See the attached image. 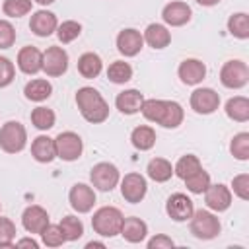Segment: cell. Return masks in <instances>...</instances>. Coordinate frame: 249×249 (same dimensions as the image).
Here are the masks:
<instances>
[{
    "label": "cell",
    "mask_w": 249,
    "mask_h": 249,
    "mask_svg": "<svg viewBox=\"0 0 249 249\" xmlns=\"http://www.w3.org/2000/svg\"><path fill=\"white\" fill-rule=\"evenodd\" d=\"M140 113L146 121L156 123L163 128H177L185 119L181 103L171 99H144Z\"/></svg>",
    "instance_id": "obj_1"
},
{
    "label": "cell",
    "mask_w": 249,
    "mask_h": 249,
    "mask_svg": "<svg viewBox=\"0 0 249 249\" xmlns=\"http://www.w3.org/2000/svg\"><path fill=\"white\" fill-rule=\"evenodd\" d=\"M76 105L80 109V115L91 124H101L109 117V103L95 88L89 86L80 88L76 91Z\"/></svg>",
    "instance_id": "obj_2"
},
{
    "label": "cell",
    "mask_w": 249,
    "mask_h": 249,
    "mask_svg": "<svg viewBox=\"0 0 249 249\" xmlns=\"http://www.w3.org/2000/svg\"><path fill=\"white\" fill-rule=\"evenodd\" d=\"M123 212L115 206H101L93 212L91 216V228L97 235L101 237H115L121 233V226H123Z\"/></svg>",
    "instance_id": "obj_3"
},
{
    "label": "cell",
    "mask_w": 249,
    "mask_h": 249,
    "mask_svg": "<svg viewBox=\"0 0 249 249\" xmlns=\"http://www.w3.org/2000/svg\"><path fill=\"white\" fill-rule=\"evenodd\" d=\"M189 220H191V233L196 239L208 241V239L218 237L222 231V224L212 210H202V208L195 210Z\"/></svg>",
    "instance_id": "obj_4"
},
{
    "label": "cell",
    "mask_w": 249,
    "mask_h": 249,
    "mask_svg": "<svg viewBox=\"0 0 249 249\" xmlns=\"http://www.w3.org/2000/svg\"><path fill=\"white\" fill-rule=\"evenodd\" d=\"M27 144V130L18 121H8L0 126V148L6 154H19Z\"/></svg>",
    "instance_id": "obj_5"
},
{
    "label": "cell",
    "mask_w": 249,
    "mask_h": 249,
    "mask_svg": "<svg viewBox=\"0 0 249 249\" xmlns=\"http://www.w3.org/2000/svg\"><path fill=\"white\" fill-rule=\"evenodd\" d=\"M220 82L228 89H241V88H245L247 82H249V66L243 60H239V58L224 62L222 68H220Z\"/></svg>",
    "instance_id": "obj_6"
},
{
    "label": "cell",
    "mask_w": 249,
    "mask_h": 249,
    "mask_svg": "<svg viewBox=\"0 0 249 249\" xmlns=\"http://www.w3.org/2000/svg\"><path fill=\"white\" fill-rule=\"evenodd\" d=\"M89 181L91 185L97 189V191H103V193H111L119 181H121V173L117 169L115 163L111 161H99L91 167L89 171Z\"/></svg>",
    "instance_id": "obj_7"
},
{
    "label": "cell",
    "mask_w": 249,
    "mask_h": 249,
    "mask_svg": "<svg viewBox=\"0 0 249 249\" xmlns=\"http://www.w3.org/2000/svg\"><path fill=\"white\" fill-rule=\"evenodd\" d=\"M54 148L56 158H60L62 161H76L84 152V142L76 132L64 130L54 138Z\"/></svg>",
    "instance_id": "obj_8"
},
{
    "label": "cell",
    "mask_w": 249,
    "mask_h": 249,
    "mask_svg": "<svg viewBox=\"0 0 249 249\" xmlns=\"http://www.w3.org/2000/svg\"><path fill=\"white\" fill-rule=\"evenodd\" d=\"M119 183H121V195L126 202L138 204L144 200V196L148 193V183H146L144 175L132 171V173H126Z\"/></svg>",
    "instance_id": "obj_9"
},
{
    "label": "cell",
    "mask_w": 249,
    "mask_h": 249,
    "mask_svg": "<svg viewBox=\"0 0 249 249\" xmlns=\"http://www.w3.org/2000/svg\"><path fill=\"white\" fill-rule=\"evenodd\" d=\"M191 109L198 115H212L220 107V95L212 88H196L191 93Z\"/></svg>",
    "instance_id": "obj_10"
},
{
    "label": "cell",
    "mask_w": 249,
    "mask_h": 249,
    "mask_svg": "<svg viewBox=\"0 0 249 249\" xmlns=\"http://www.w3.org/2000/svg\"><path fill=\"white\" fill-rule=\"evenodd\" d=\"M68 70V53L62 47H49L43 53V72L49 78H58Z\"/></svg>",
    "instance_id": "obj_11"
},
{
    "label": "cell",
    "mask_w": 249,
    "mask_h": 249,
    "mask_svg": "<svg viewBox=\"0 0 249 249\" xmlns=\"http://www.w3.org/2000/svg\"><path fill=\"white\" fill-rule=\"evenodd\" d=\"M165 212L173 222H187L195 212V204L185 193H173L165 200Z\"/></svg>",
    "instance_id": "obj_12"
},
{
    "label": "cell",
    "mask_w": 249,
    "mask_h": 249,
    "mask_svg": "<svg viewBox=\"0 0 249 249\" xmlns=\"http://www.w3.org/2000/svg\"><path fill=\"white\" fill-rule=\"evenodd\" d=\"M68 202L78 214H88L95 204V191L86 183H76L68 193Z\"/></svg>",
    "instance_id": "obj_13"
},
{
    "label": "cell",
    "mask_w": 249,
    "mask_h": 249,
    "mask_svg": "<svg viewBox=\"0 0 249 249\" xmlns=\"http://www.w3.org/2000/svg\"><path fill=\"white\" fill-rule=\"evenodd\" d=\"M204 202L208 206V210L212 212H226L231 206V191L230 187L216 183V185H208V189L204 191Z\"/></svg>",
    "instance_id": "obj_14"
},
{
    "label": "cell",
    "mask_w": 249,
    "mask_h": 249,
    "mask_svg": "<svg viewBox=\"0 0 249 249\" xmlns=\"http://www.w3.org/2000/svg\"><path fill=\"white\" fill-rule=\"evenodd\" d=\"M191 16H193V10L187 2H181V0H175V2H169L163 6L161 10V19L163 23L171 25V27H181L185 23L191 21Z\"/></svg>",
    "instance_id": "obj_15"
},
{
    "label": "cell",
    "mask_w": 249,
    "mask_h": 249,
    "mask_svg": "<svg viewBox=\"0 0 249 249\" xmlns=\"http://www.w3.org/2000/svg\"><path fill=\"white\" fill-rule=\"evenodd\" d=\"M142 47H144V37H142V33L138 29L128 27V29L119 31V35H117V51L123 56H128V58L136 56L142 51Z\"/></svg>",
    "instance_id": "obj_16"
},
{
    "label": "cell",
    "mask_w": 249,
    "mask_h": 249,
    "mask_svg": "<svg viewBox=\"0 0 249 249\" xmlns=\"http://www.w3.org/2000/svg\"><path fill=\"white\" fill-rule=\"evenodd\" d=\"M16 64H18V68L23 74L33 76V74H37V72L43 70V53L37 47L27 45V47L19 49L18 58H16Z\"/></svg>",
    "instance_id": "obj_17"
},
{
    "label": "cell",
    "mask_w": 249,
    "mask_h": 249,
    "mask_svg": "<svg viewBox=\"0 0 249 249\" xmlns=\"http://www.w3.org/2000/svg\"><path fill=\"white\" fill-rule=\"evenodd\" d=\"M179 80L185 86H198L206 76V66L198 58H185L177 68Z\"/></svg>",
    "instance_id": "obj_18"
},
{
    "label": "cell",
    "mask_w": 249,
    "mask_h": 249,
    "mask_svg": "<svg viewBox=\"0 0 249 249\" xmlns=\"http://www.w3.org/2000/svg\"><path fill=\"white\" fill-rule=\"evenodd\" d=\"M21 224L25 228V231L29 233H41L51 222H49V212L39 206V204H31L23 210L21 214Z\"/></svg>",
    "instance_id": "obj_19"
},
{
    "label": "cell",
    "mask_w": 249,
    "mask_h": 249,
    "mask_svg": "<svg viewBox=\"0 0 249 249\" xmlns=\"http://www.w3.org/2000/svg\"><path fill=\"white\" fill-rule=\"evenodd\" d=\"M58 27V19L53 12L49 10H37L31 14V19H29V29L37 35V37H49L56 31Z\"/></svg>",
    "instance_id": "obj_20"
},
{
    "label": "cell",
    "mask_w": 249,
    "mask_h": 249,
    "mask_svg": "<svg viewBox=\"0 0 249 249\" xmlns=\"http://www.w3.org/2000/svg\"><path fill=\"white\" fill-rule=\"evenodd\" d=\"M31 156L39 163H51L56 158V148H54V138L47 134H39L31 142Z\"/></svg>",
    "instance_id": "obj_21"
},
{
    "label": "cell",
    "mask_w": 249,
    "mask_h": 249,
    "mask_svg": "<svg viewBox=\"0 0 249 249\" xmlns=\"http://www.w3.org/2000/svg\"><path fill=\"white\" fill-rule=\"evenodd\" d=\"M121 235L128 241V243H142L148 235V224L136 216L124 218L123 226H121Z\"/></svg>",
    "instance_id": "obj_22"
},
{
    "label": "cell",
    "mask_w": 249,
    "mask_h": 249,
    "mask_svg": "<svg viewBox=\"0 0 249 249\" xmlns=\"http://www.w3.org/2000/svg\"><path fill=\"white\" fill-rule=\"evenodd\" d=\"M144 103V95L138 89H124L115 97V107L123 115H136Z\"/></svg>",
    "instance_id": "obj_23"
},
{
    "label": "cell",
    "mask_w": 249,
    "mask_h": 249,
    "mask_svg": "<svg viewBox=\"0 0 249 249\" xmlns=\"http://www.w3.org/2000/svg\"><path fill=\"white\" fill-rule=\"evenodd\" d=\"M144 43H148L152 49H165L171 43V33L163 23H150L146 31L142 33Z\"/></svg>",
    "instance_id": "obj_24"
},
{
    "label": "cell",
    "mask_w": 249,
    "mask_h": 249,
    "mask_svg": "<svg viewBox=\"0 0 249 249\" xmlns=\"http://www.w3.org/2000/svg\"><path fill=\"white\" fill-rule=\"evenodd\" d=\"M101 70H103V60H101V56L97 53H84V54H80V58H78V72H80L82 78L93 80V78H97L101 74Z\"/></svg>",
    "instance_id": "obj_25"
},
{
    "label": "cell",
    "mask_w": 249,
    "mask_h": 249,
    "mask_svg": "<svg viewBox=\"0 0 249 249\" xmlns=\"http://www.w3.org/2000/svg\"><path fill=\"white\" fill-rule=\"evenodd\" d=\"M224 111H226L228 119H231L235 123H247L249 121V99L243 97V95L230 97L226 101Z\"/></svg>",
    "instance_id": "obj_26"
},
{
    "label": "cell",
    "mask_w": 249,
    "mask_h": 249,
    "mask_svg": "<svg viewBox=\"0 0 249 249\" xmlns=\"http://www.w3.org/2000/svg\"><path fill=\"white\" fill-rule=\"evenodd\" d=\"M53 93V86L49 80H43V78H35L31 82L25 84L23 88V95L29 99V101H35V103H41L45 99H49Z\"/></svg>",
    "instance_id": "obj_27"
},
{
    "label": "cell",
    "mask_w": 249,
    "mask_h": 249,
    "mask_svg": "<svg viewBox=\"0 0 249 249\" xmlns=\"http://www.w3.org/2000/svg\"><path fill=\"white\" fill-rule=\"evenodd\" d=\"M130 142H132V146H134L136 150L148 152V150H152L154 144H156V130H154L152 126H148V124H140V126H136V128L130 132Z\"/></svg>",
    "instance_id": "obj_28"
},
{
    "label": "cell",
    "mask_w": 249,
    "mask_h": 249,
    "mask_svg": "<svg viewBox=\"0 0 249 249\" xmlns=\"http://www.w3.org/2000/svg\"><path fill=\"white\" fill-rule=\"evenodd\" d=\"M146 173H148V177H150L152 181H156V183H165V181H169L171 175H173V165H171L165 158H154V160L148 161Z\"/></svg>",
    "instance_id": "obj_29"
},
{
    "label": "cell",
    "mask_w": 249,
    "mask_h": 249,
    "mask_svg": "<svg viewBox=\"0 0 249 249\" xmlns=\"http://www.w3.org/2000/svg\"><path fill=\"white\" fill-rule=\"evenodd\" d=\"M228 31L235 39H249V16L245 12L231 14L228 18Z\"/></svg>",
    "instance_id": "obj_30"
},
{
    "label": "cell",
    "mask_w": 249,
    "mask_h": 249,
    "mask_svg": "<svg viewBox=\"0 0 249 249\" xmlns=\"http://www.w3.org/2000/svg\"><path fill=\"white\" fill-rule=\"evenodd\" d=\"M198 169H202L200 160L195 154H187V156H181L177 160V163L173 165V175H177L179 179H187L193 173H196Z\"/></svg>",
    "instance_id": "obj_31"
},
{
    "label": "cell",
    "mask_w": 249,
    "mask_h": 249,
    "mask_svg": "<svg viewBox=\"0 0 249 249\" xmlns=\"http://www.w3.org/2000/svg\"><path fill=\"white\" fill-rule=\"evenodd\" d=\"M107 78L113 84H126L132 80V66L124 60H115L107 68Z\"/></svg>",
    "instance_id": "obj_32"
},
{
    "label": "cell",
    "mask_w": 249,
    "mask_h": 249,
    "mask_svg": "<svg viewBox=\"0 0 249 249\" xmlns=\"http://www.w3.org/2000/svg\"><path fill=\"white\" fill-rule=\"evenodd\" d=\"M54 121H56V115L49 107H35L31 111V124L37 130H49V128H53L54 126Z\"/></svg>",
    "instance_id": "obj_33"
},
{
    "label": "cell",
    "mask_w": 249,
    "mask_h": 249,
    "mask_svg": "<svg viewBox=\"0 0 249 249\" xmlns=\"http://www.w3.org/2000/svg\"><path fill=\"white\" fill-rule=\"evenodd\" d=\"M58 226H60L66 241H78L84 235V222L76 216H64Z\"/></svg>",
    "instance_id": "obj_34"
},
{
    "label": "cell",
    "mask_w": 249,
    "mask_h": 249,
    "mask_svg": "<svg viewBox=\"0 0 249 249\" xmlns=\"http://www.w3.org/2000/svg\"><path fill=\"white\" fill-rule=\"evenodd\" d=\"M230 152L235 160L247 161L249 160V132H237L230 142Z\"/></svg>",
    "instance_id": "obj_35"
},
{
    "label": "cell",
    "mask_w": 249,
    "mask_h": 249,
    "mask_svg": "<svg viewBox=\"0 0 249 249\" xmlns=\"http://www.w3.org/2000/svg\"><path fill=\"white\" fill-rule=\"evenodd\" d=\"M183 181H185V187H187L189 193H193V195H202V193L208 189V185H210V175H208V171L198 169L196 173H193L191 177H187V179H183Z\"/></svg>",
    "instance_id": "obj_36"
},
{
    "label": "cell",
    "mask_w": 249,
    "mask_h": 249,
    "mask_svg": "<svg viewBox=\"0 0 249 249\" xmlns=\"http://www.w3.org/2000/svg\"><path fill=\"white\" fill-rule=\"evenodd\" d=\"M54 33H56L58 41H60L62 45H66V43H72L74 39L80 37V33H82V25H80L78 21H74V19H66V21H62V23L56 27Z\"/></svg>",
    "instance_id": "obj_37"
},
{
    "label": "cell",
    "mask_w": 249,
    "mask_h": 249,
    "mask_svg": "<svg viewBox=\"0 0 249 249\" xmlns=\"http://www.w3.org/2000/svg\"><path fill=\"white\" fill-rule=\"evenodd\" d=\"M31 6H33V0H4L2 12L8 18H21L31 12Z\"/></svg>",
    "instance_id": "obj_38"
},
{
    "label": "cell",
    "mask_w": 249,
    "mask_h": 249,
    "mask_svg": "<svg viewBox=\"0 0 249 249\" xmlns=\"http://www.w3.org/2000/svg\"><path fill=\"white\" fill-rule=\"evenodd\" d=\"M41 239H43V243L47 245V247H60L66 239H64V233H62V230H60V226L58 224H49L41 233Z\"/></svg>",
    "instance_id": "obj_39"
},
{
    "label": "cell",
    "mask_w": 249,
    "mask_h": 249,
    "mask_svg": "<svg viewBox=\"0 0 249 249\" xmlns=\"http://www.w3.org/2000/svg\"><path fill=\"white\" fill-rule=\"evenodd\" d=\"M16 224L10 218L0 216V247H14V237H16Z\"/></svg>",
    "instance_id": "obj_40"
},
{
    "label": "cell",
    "mask_w": 249,
    "mask_h": 249,
    "mask_svg": "<svg viewBox=\"0 0 249 249\" xmlns=\"http://www.w3.org/2000/svg\"><path fill=\"white\" fill-rule=\"evenodd\" d=\"M16 78V66L10 58L0 56V88H8Z\"/></svg>",
    "instance_id": "obj_41"
},
{
    "label": "cell",
    "mask_w": 249,
    "mask_h": 249,
    "mask_svg": "<svg viewBox=\"0 0 249 249\" xmlns=\"http://www.w3.org/2000/svg\"><path fill=\"white\" fill-rule=\"evenodd\" d=\"M231 189H233V195L239 196L241 200H247L249 198V173H239L231 179Z\"/></svg>",
    "instance_id": "obj_42"
},
{
    "label": "cell",
    "mask_w": 249,
    "mask_h": 249,
    "mask_svg": "<svg viewBox=\"0 0 249 249\" xmlns=\"http://www.w3.org/2000/svg\"><path fill=\"white\" fill-rule=\"evenodd\" d=\"M16 43V29L8 19H0V49H10Z\"/></svg>",
    "instance_id": "obj_43"
},
{
    "label": "cell",
    "mask_w": 249,
    "mask_h": 249,
    "mask_svg": "<svg viewBox=\"0 0 249 249\" xmlns=\"http://www.w3.org/2000/svg\"><path fill=\"white\" fill-rule=\"evenodd\" d=\"M171 247H175V241L165 233H158L152 239H148V249H171Z\"/></svg>",
    "instance_id": "obj_44"
},
{
    "label": "cell",
    "mask_w": 249,
    "mask_h": 249,
    "mask_svg": "<svg viewBox=\"0 0 249 249\" xmlns=\"http://www.w3.org/2000/svg\"><path fill=\"white\" fill-rule=\"evenodd\" d=\"M16 247H31V249H37V247H39V243H37L33 237H23V239L16 241Z\"/></svg>",
    "instance_id": "obj_45"
},
{
    "label": "cell",
    "mask_w": 249,
    "mask_h": 249,
    "mask_svg": "<svg viewBox=\"0 0 249 249\" xmlns=\"http://www.w3.org/2000/svg\"><path fill=\"white\" fill-rule=\"evenodd\" d=\"M196 4H200V6H206V8H210V6H216L220 0H195Z\"/></svg>",
    "instance_id": "obj_46"
},
{
    "label": "cell",
    "mask_w": 249,
    "mask_h": 249,
    "mask_svg": "<svg viewBox=\"0 0 249 249\" xmlns=\"http://www.w3.org/2000/svg\"><path fill=\"white\" fill-rule=\"evenodd\" d=\"M91 247H105V243L103 241H89V243H86V249H91Z\"/></svg>",
    "instance_id": "obj_47"
},
{
    "label": "cell",
    "mask_w": 249,
    "mask_h": 249,
    "mask_svg": "<svg viewBox=\"0 0 249 249\" xmlns=\"http://www.w3.org/2000/svg\"><path fill=\"white\" fill-rule=\"evenodd\" d=\"M33 2H37V4H41V6H51L54 0H33Z\"/></svg>",
    "instance_id": "obj_48"
},
{
    "label": "cell",
    "mask_w": 249,
    "mask_h": 249,
    "mask_svg": "<svg viewBox=\"0 0 249 249\" xmlns=\"http://www.w3.org/2000/svg\"><path fill=\"white\" fill-rule=\"evenodd\" d=\"M0 210H2V204H0Z\"/></svg>",
    "instance_id": "obj_49"
}]
</instances>
